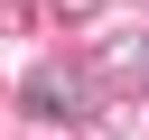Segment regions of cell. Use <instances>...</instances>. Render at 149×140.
I'll list each match as a JSON object with an SVG mask.
<instances>
[{
	"instance_id": "cell-1",
	"label": "cell",
	"mask_w": 149,
	"mask_h": 140,
	"mask_svg": "<svg viewBox=\"0 0 149 140\" xmlns=\"http://www.w3.org/2000/svg\"><path fill=\"white\" fill-rule=\"evenodd\" d=\"M19 112H28V121H93V112H102V75H84V65H37V75L19 84Z\"/></svg>"
},
{
	"instance_id": "cell-2",
	"label": "cell",
	"mask_w": 149,
	"mask_h": 140,
	"mask_svg": "<svg viewBox=\"0 0 149 140\" xmlns=\"http://www.w3.org/2000/svg\"><path fill=\"white\" fill-rule=\"evenodd\" d=\"M93 75H102V84H140V75H149V28H102Z\"/></svg>"
},
{
	"instance_id": "cell-3",
	"label": "cell",
	"mask_w": 149,
	"mask_h": 140,
	"mask_svg": "<svg viewBox=\"0 0 149 140\" xmlns=\"http://www.w3.org/2000/svg\"><path fill=\"white\" fill-rule=\"evenodd\" d=\"M93 131H102V140H149V93H102Z\"/></svg>"
},
{
	"instance_id": "cell-4",
	"label": "cell",
	"mask_w": 149,
	"mask_h": 140,
	"mask_svg": "<svg viewBox=\"0 0 149 140\" xmlns=\"http://www.w3.org/2000/svg\"><path fill=\"white\" fill-rule=\"evenodd\" d=\"M47 9H56V19H74V28H93V19L112 9V0H47Z\"/></svg>"
},
{
	"instance_id": "cell-5",
	"label": "cell",
	"mask_w": 149,
	"mask_h": 140,
	"mask_svg": "<svg viewBox=\"0 0 149 140\" xmlns=\"http://www.w3.org/2000/svg\"><path fill=\"white\" fill-rule=\"evenodd\" d=\"M93 140H102V131H93Z\"/></svg>"
}]
</instances>
